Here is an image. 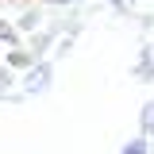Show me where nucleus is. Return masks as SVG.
<instances>
[{
    "instance_id": "obj_3",
    "label": "nucleus",
    "mask_w": 154,
    "mask_h": 154,
    "mask_svg": "<svg viewBox=\"0 0 154 154\" xmlns=\"http://www.w3.org/2000/svg\"><path fill=\"white\" fill-rule=\"evenodd\" d=\"M135 77L139 81H154V46H143V62L135 66Z\"/></svg>"
},
{
    "instance_id": "obj_4",
    "label": "nucleus",
    "mask_w": 154,
    "mask_h": 154,
    "mask_svg": "<svg viewBox=\"0 0 154 154\" xmlns=\"http://www.w3.org/2000/svg\"><path fill=\"white\" fill-rule=\"evenodd\" d=\"M139 127H143V135H146V139L154 135V100H146V104H143V112H139Z\"/></svg>"
},
{
    "instance_id": "obj_2",
    "label": "nucleus",
    "mask_w": 154,
    "mask_h": 154,
    "mask_svg": "<svg viewBox=\"0 0 154 154\" xmlns=\"http://www.w3.org/2000/svg\"><path fill=\"white\" fill-rule=\"evenodd\" d=\"M35 62H38V58L31 54V50H16V46L8 50V69H23V73H27Z\"/></svg>"
},
{
    "instance_id": "obj_7",
    "label": "nucleus",
    "mask_w": 154,
    "mask_h": 154,
    "mask_svg": "<svg viewBox=\"0 0 154 154\" xmlns=\"http://www.w3.org/2000/svg\"><path fill=\"white\" fill-rule=\"evenodd\" d=\"M0 42H8V46H16V42H19V31L12 27V23H4V19H0Z\"/></svg>"
},
{
    "instance_id": "obj_5",
    "label": "nucleus",
    "mask_w": 154,
    "mask_h": 154,
    "mask_svg": "<svg viewBox=\"0 0 154 154\" xmlns=\"http://www.w3.org/2000/svg\"><path fill=\"white\" fill-rule=\"evenodd\" d=\"M119 154H150V143H146V135H135V139H127Z\"/></svg>"
},
{
    "instance_id": "obj_9",
    "label": "nucleus",
    "mask_w": 154,
    "mask_h": 154,
    "mask_svg": "<svg viewBox=\"0 0 154 154\" xmlns=\"http://www.w3.org/2000/svg\"><path fill=\"white\" fill-rule=\"evenodd\" d=\"M50 4H73V0H50Z\"/></svg>"
},
{
    "instance_id": "obj_8",
    "label": "nucleus",
    "mask_w": 154,
    "mask_h": 154,
    "mask_svg": "<svg viewBox=\"0 0 154 154\" xmlns=\"http://www.w3.org/2000/svg\"><path fill=\"white\" fill-rule=\"evenodd\" d=\"M116 8H119V12H127V8H131V0H112Z\"/></svg>"
},
{
    "instance_id": "obj_1",
    "label": "nucleus",
    "mask_w": 154,
    "mask_h": 154,
    "mask_svg": "<svg viewBox=\"0 0 154 154\" xmlns=\"http://www.w3.org/2000/svg\"><path fill=\"white\" fill-rule=\"evenodd\" d=\"M50 81H54V66L38 58L35 66L23 73V85H19V93H23V96H38V93H46V89H50Z\"/></svg>"
},
{
    "instance_id": "obj_6",
    "label": "nucleus",
    "mask_w": 154,
    "mask_h": 154,
    "mask_svg": "<svg viewBox=\"0 0 154 154\" xmlns=\"http://www.w3.org/2000/svg\"><path fill=\"white\" fill-rule=\"evenodd\" d=\"M38 23H42V12H35V8H31V12H23V16H19L16 31H35Z\"/></svg>"
}]
</instances>
